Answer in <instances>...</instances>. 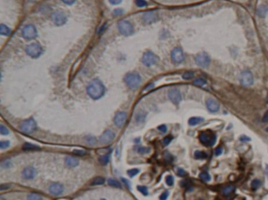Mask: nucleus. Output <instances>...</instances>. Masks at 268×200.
Instances as JSON below:
<instances>
[{"instance_id": "f03ea898", "label": "nucleus", "mask_w": 268, "mask_h": 200, "mask_svg": "<svg viewBox=\"0 0 268 200\" xmlns=\"http://www.w3.org/2000/svg\"><path fill=\"white\" fill-rule=\"evenodd\" d=\"M199 140L205 146H213L216 140V135L212 131H204L199 134Z\"/></svg>"}, {"instance_id": "393cba45", "label": "nucleus", "mask_w": 268, "mask_h": 200, "mask_svg": "<svg viewBox=\"0 0 268 200\" xmlns=\"http://www.w3.org/2000/svg\"><path fill=\"white\" fill-rule=\"evenodd\" d=\"M146 113H145V112H139L136 114L135 116V119H136V121L139 123H142L144 121H145V118H146Z\"/></svg>"}, {"instance_id": "f704fd0d", "label": "nucleus", "mask_w": 268, "mask_h": 200, "mask_svg": "<svg viewBox=\"0 0 268 200\" xmlns=\"http://www.w3.org/2000/svg\"><path fill=\"white\" fill-rule=\"evenodd\" d=\"M165 181H166V184H167L168 186H172L173 184H174V178H173L172 176L169 175V176H167V177H166Z\"/></svg>"}, {"instance_id": "4be33fe9", "label": "nucleus", "mask_w": 268, "mask_h": 200, "mask_svg": "<svg viewBox=\"0 0 268 200\" xmlns=\"http://www.w3.org/2000/svg\"><path fill=\"white\" fill-rule=\"evenodd\" d=\"M24 151H35L40 148L39 147L35 145V144H29V143H25L22 147Z\"/></svg>"}, {"instance_id": "13d9d810", "label": "nucleus", "mask_w": 268, "mask_h": 200, "mask_svg": "<svg viewBox=\"0 0 268 200\" xmlns=\"http://www.w3.org/2000/svg\"><path fill=\"white\" fill-rule=\"evenodd\" d=\"M9 188V185H6H6H3V184H2V185H1V186H0V190H5V189H8Z\"/></svg>"}, {"instance_id": "c756f323", "label": "nucleus", "mask_w": 268, "mask_h": 200, "mask_svg": "<svg viewBox=\"0 0 268 200\" xmlns=\"http://www.w3.org/2000/svg\"><path fill=\"white\" fill-rule=\"evenodd\" d=\"M108 183L110 186L114 187V188H121V184H120V182L114 179H108Z\"/></svg>"}, {"instance_id": "052dcab7", "label": "nucleus", "mask_w": 268, "mask_h": 200, "mask_svg": "<svg viewBox=\"0 0 268 200\" xmlns=\"http://www.w3.org/2000/svg\"><path fill=\"white\" fill-rule=\"evenodd\" d=\"M266 173H267V177L268 178V165H266Z\"/></svg>"}, {"instance_id": "aec40b11", "label": "nucleus", "mask_w": 268, "mask_h": 200, "mask_svg": "<svg viewBox=\"0 0 268 200\" xmlns=\"http://www.w3.org/2000/svg\"><path fill=\"white\" fill-rule=\"evenodd\" d=\"M65 164L69 167H75L79 165V160L76 158L68 156L65 158Z\"/></svg>"}, {"instance_id": "bf43d9fd", "label": "nucleus", "mask_w": 268, "mask_h": 200, "mask_svg": "<svg viewBox=\"0 0 268 200\" xmlns=\"http://www.w3.org/2000/svg\"><path fill=\"white\" fill-rule=\"evenodd\" d=\"M152 87H153V84H150V85H149V86H148V87H146V90L150 89V88H152Z\"/></svg>"}, {"instance_id": "a211bd4d", "label": "nucleus", "mask_w": 268, "mask_h": 200, "mask_svg": "<svg viewBox=\"0 0 268 200\" xmlns=\"http://www.w3.org/2000/svg\"><path fill=\"white\" fill-rule=\"evenodd\" d=\"M49 191L54 196H58L63 192V186L59 183H53L50 186Z\"/></svg>"}, {"instance_id": "f3484780", "label": "nucleus", "mask_w": 268, "mask_h": 200, "mask_svg": "<svg viewBox=\"0 0 268 200\" xmlns=\"http://www.w3.org/2000/svg\"><path fill=\"white\" fill-rule=\"evenodd\" d=\"M127 113L125 112L118 113L114 118V123L118 127H122L123 125H124L126 120H127Z\"/></svg>"}, {"instance_id": "c9c22d12", "label": "nucleus", "mask_w": 268, "mask_h": 200, "mask_svg": "<svg viewBox=\"0 0 268 200\" xmlns=\"http://www.w3.org/2000/svg\"><path fill=\"white\" fill-rule=\"evenodd\" d=\"M251 186H252V188L254 189H257L260 186V181H259V180L258 179H255L252 181V184H251Z\"/></svg>"}, {"instance_id": "79ce46f5", "label": "nucleus", "mask_w": 268, "mask_h": 200, "mask_svg": "<svg viewBox=\"0 0 268 200\" xmlns=\"http://www.w3.org/2000/svg\"><path fill=\"white\" fill-rule=\"evenodd\" d=\"M138 152L139 154H147L149 152V149L147 148V147H139L138 149Z\"/></svg>"}, {"instance_id": "39448f33", "label": "nucleus", "mask_w": 268, "mask_h": 200, "mask_svg": "<svg viewBox=\"0 0 268 200\" xmlns=\"http://www.w3.org/2000/svg\"><path fill=\"white\" fill-rule=\"evenodd\" d=\"M20 129L22 132L25 133H31L34 132L36 129V123L32 118H30L27 121H24L20 125Z\"/></svg>"}, {"instance_id": "a19ab883", "label": "nucleus", "mask_w": 268, "mask_h": 200, "mask_svg": "<svg viewBox=\"0 0 268 200\" xmlns=\"http://www.w3.org/2000/svg\"><path fill=\"white\" fill-rule=\"evenodd\" d=\"M138 190H139L141 193H142L143 195L146 196L147 194H148V189L146 187L144 186H138Z\"/></svg>"}, {"instance_id": "a18cd8bd", "label": "nucleus", "mask_w": 268, "mask_h": 200, "mask_svg": "<svg viewBox=\"0 0 268 200\" xmlns=\"http://www.w3.org/2000/svg\"><path fill=\"white\" fill-rule=\"evenodd\" d=\"M172 139V136H166L165 139H163V144H164V145H165V146H167V145H168V144L171 143Z\"/></svg>"}, {"instance_id": "b1692460", "label": "nucleus", "mask_w": 268, "mask_h": 200, "mask_svg": "<svg viewBox=\"0 0 268 200\" xmlns=\"http://www.w3.org/2000/svg\"><path fill=\"white\" fill-rule=\"evenodd\" d=\"M268 13V7L267 6H260L258 9V14L262 17H264Z\"/></svg>"}, {"instance_id": "9b49d317", "label": "nucleus", "mask_w": 268, "mask_h": 200, "mask_svg": "<svg viewBox=\"0 0 268 200\" xmlns=\"http://www.w3.org/2000/svg\"><path fill=\"white\" fill-rule=\"evenodd\" d=\"M196 63L201 67H207L210 64V58L206 53H200L195 58Z\"/></svg>"}, {"instance_id": "69168bd1", "label": "nucleus", "mask_w": 268, "mask_h": 200, "mask_svg": "<svg viewBox=\"0 0 268 200\" xmlns=\"http://www.w3.org/2000/svg\"><path fill=\"white\" fill-rule=\"evenodd\" d=\"M266 130H267V132H268V128H267V129H266Z\"/></svg>"}, {"instance_id": "ea45409f", "label": "nucleus", "mask_w": 268, "mask_h": 200, "mask_svg": "<svg viewBox=\"0 0 268 200\" xmlns=\"http://www.w3.org/2000/svg\"><path fill=\"white\" fill-rule=\"evenodd\" d=\"M139 173V170H137V169H132V170H130L127 171V174L130 177H134L135 175H137Z\"/></svg>"}, {"instance_id": "ddd939ff", "label": "nucleus", "mask_w": 268, "mask_h": 200, "mask_svg": "<svg viewBox=\"0 0 268 200\" xmlns=\"http://www.w3.org/2000/svg\"><path fill=\"white\" fill-rule=\"evenodd\" d=\"M168 97L173 103L179 104L182 99L181 92L177 88H172L168 91Z\"/></svg>"}, {"instance_id": "4d7b16f0", "label": "nucleus", "mask_w": 268, "mask_h": 200, "mask_svg": "<svg viewBox=\"0 0 268 200\" xmlns=\"http://www.w3.org/2000/svg\"><path fill=\"white\" fill-rule=\"evenodd\" d=\"M240 139L241 140V141H249L250 138L249 137L246 136H243L241 137Z\"/></svg>"}, {"instance_id": "49530a36", "label": "nucleus", "mask_w": 268, "mask_h": 200, "mask_svg": "<svg viewBox=\"0 0 268 200\" xmlns=\"http://www.w3.org/2000/svg\"><path fill=\"white\" fill-rule=\"evenodd\" d=\"M168 197V192L167 191H165L164 193H162L160 196V200H166Z\"/></svg>"}, {"instance_id": "864d4df0", "label": "nucleus", "mask_w": 268, "mask_h": 200, "mask_svg": "<svg viewBox=\"0 0 268 200\" xmlns=\"http://www.w3.org/2000/svg\"><path fill=\"white\" fill-rule=\"evenodd\" d=\"M263 121L264 122H268V110L266 111V113H264V117H263Z\"/></svg>"}, {"instance_id": "58836bf2", "label": "nucleus", "mask_w": 268, "mask_h": 200, "mask_svg": "<svg viewBox=\"0 0 268 200\" xmlns=\"http://www.w3.org/2000/svg\"><path fill=\"white\" fill-rule=\"evenodd\" d=\"M135 4L139 7H144L147 6V2L145 0H135Z\"/></svg>"}, {"instance_id": "f257e3e1", "label": "nucleus", "mask_w": 268, "mask_h": 200, "mask_svg": "<svg viewBox=\"0 0 268 200\" xmlns=\"http://www.w3.org/2000/svg\"><path fill=\"white\" fill-rule=\"evenodd\" d=\"M87 91L88 95L92 99H98L104 95L105 87L100 80L98 79H94L87 86Z\"/></svg>"}, {"instance_id": "de8ad7c7", "label": "nucleus", "mask_w": 268, "mask_h": 200, "mask_svg": "<svg viewBox=\"0 0 268 200\" xmlns=\"http://www.w3.org/2000/svg\"><path fill=\"white\" fill-rule=\"evenodd\" d=\"M177 173H178V175L180 176V177H185L186 175V171L184 170H182V169H178V172Z\"/></svg>"}, {"instance_id": "1a4fd4ad", "label": "nucleus", "mask_w": 268, "mask_h": 200, "mask_svg": "<svg viewBox=\"0 0 268 200\" xmlns=\"http://www.w3.org/2000/svg\"><path fill=\"white\" fill-rule=\"evenodd\" d=\"M22 35L25 39L28 40H31V39H34L36 37L37 35V31L36 28L34 25H26L22 30Z\"/></svg>"}, {"instance_id": "6e6d98bb", "label": "nucleus", "mask_w": 268, "mask_h": 200, "mask_svg": "<svg viewBox=\"0 0 268 200\" xmlns=\"http://www.w3.org/2000/svg\"><path fill=\"white\" fill-rule=\"evenodd\" d=\"M113 14H115V15H119V14H123V9H115V10H114V12H113Z\"/></svg>"}, {"instance_id": "5701e85b", "label": "nucleus", "mask_w": 268, "mask_h": 200, "mask_svg": "<svg viewBox=\"0 0 268 200\" xmlns=\"http://www.w3.org/2000/svg\"><path fill=\"white\" fill-rule=\"evenodd\" d=\"M109 158H110V155L109 154H106V155H104L101 156L99 158V162L101 163V165H106L109 162Z\"/></svg>"}, {"instance_id": "e2e57ef3", "label": "nucleus", "mask_w": 268, "mask_h": 200, "mask_svg": "<svg viewBox=\"0 0 268 200\" xmlns=\"http://www.w3.org/2000/svg\"><path fill=\"white\" fill-rule=\"evenodd\" d=\"M267 102L268 103V95H267Z\"/></svg>"}, {"instance_id": "0e129e2a", "label": "nucleus", "mask_w": 268, "mask_h": 200, "mask_svg": "<svg viewBox=\"0 0 268 200\" xmlns=\"http://www.w3.org/2000/svg\"><path fill=\"white\" fill-rule=\"evenodd\" d=\"M101 200H106V199H101Z\"/></svg>"}, {"instance_id": "5fc2aeb1", "label": "nucleus", "mask_w": 268, "mask_h": 200, "mask_svg": "<svg viewBox=\"0 0 268 200\" xmlns=\"http://www.w3.org/2000/svg\"><path fill=\"white\" fill-rule=\"evenodd\" d=\"M62 1L67 5H72L75 2V0H62Z\"/></svg>"}, {"instance_id": "8fccbe9b", "label": "nucleus", "mask_w": 268, "mask_h": 200, "mask_svg": "<svg viewBox=\"0 0 268 200\" xmlns=\"http://www.w3.org/2000/svg\"><path fill=\"white\" fill-rule=\"evenodd\" d=\"M222 152H223V149H222L220 147H217V148L216 149V156L220 155L222 154Z\"/></svg>"}, {"instance_id": "4468645a", "label": "nucleus", "mask_w": 268, "mask_h": 200, "mask_svg": "<svg viewBox=\"0 0 268 200\" xmlns=\"http://www.w3.org/2000/svg\"><path fill=\"white\" fill-rule=\"evenodd\" d=\"M172 58L173 60V61L175 62V63H180V62H182L184 59L182 51L180 48H179V47L175 48L172 52Z\"/></svg>"}, {"instance_id": "2f4dec72", "label": "nucleus", "mask_w": 268, "mask_h": 200, "mask_svg": "<svg viewBox=\"0 0 268 200\" xmlns=\"http://www.w3.org/2000/svg\"><path fill=\"white\" fill-rule=\"evenodd\" d=\"M28 200H42L41 196H39L38 194L32 193L29 194L28 196Z\"/></svg>"}, {"instance_id": "bb28decb", "label": "nucleus", "mask_w": 268, "mask_h": 200, "mask_svg": "<svg viewBox=\"0 0 268 200\" xmlns=\"http://www.w3.org/2000/svg\"><path fill=\"white\" fill-rule=\"evenodd\" d=\"M234 191V186L233 185H229V186L225 187L223 190V194L224 196H229L230 194H231L233 191Z\"/></svg>"}, {"instance_id": "6ab92c4d", "label": "nucleus", "mask_w": 268, "mask_h": 200, "mask_svg": "<svg viewBox=\"0 0 268 200\" xmlns=\"http://www.w3.org/2000/svg\"><path fill=\"white\" fill-rule=\"evenodd\" d=\"M206 106L208 110L211 112H217L219 110V104L216 100L212 99H208L206 101Z\"/></svg>"}, {"instance_id": "e433bc0d", "label": "nucleus", "mask_w": 268, "mask_h": 200, "mask_svg": "<svg viewBox=\"0 0 268 200\" xmlns=\"http://www.w3.org/2000/svg\"><path fill=\"white\" fill-rule=\"evenodd\" d=\"M85 140H86V142H87V144H89L90 145H94V144H95V143H96V139H95V138L92 136L86 137Z\"/></svg>"}, {"instance_id": "c03bdc74", "label": "nucleus", "mask_w": 268, "mask_h": 200, "mask_svg": "<svg viewBox=\"0 0 268 200\" xmlns=\"http://www.w3.org/2000/svg\"><path fill=\"white\" fill-rule=\"evenodd\" d=\"M0 132L2 135H7L9 134V130L4 125H0Z\"/></svg>"}, {"instance_id": "4c0bfd02", "label": "nucleus", "mask_w": 268, "mask_h": 200, "mask_svg": "<svg viewBox=\"0 0 268 200\" xmlns=\"http://www.w3.org/2000/svg\"><path fill=\"white\" fill-rule=\"evenodd\" d=\"M193 77V72H186V73H184L183 75H182V78L185 79V80H190L191 78Z\"/></svg>"}, {"instance_id": "f8f14e48", "label": "nucleus", "mask_w": 268, "mask_h": 200, "mask_svg": "<svg viewBox=\"0 0 268 200\" xmlns=\"http://www.w3.org/2000/svg\"><path fill=\"white\" fill-rule=\"evenodd\" d=\"M51 19L53 22L57 25H62L67 21L65 15L60 11L54 12V14H52Z\"/></svg>"}, {"instance_id": "37998d69", "label": "nucleus", "mask_w": 268, "mask_h": 200, "mask_svg": "<svg viewBox=\"0 0 268 200\" xmlns=\"http://www.w3.org/2000/svg\"><path fill=\"white\" fill-rule=\"evenodd\" d=\"M9 141H1L0 142V148L1 149H6L7 147H9Z\"/></svg>"}, {"instance_id": "cd10ccee", "label": "nucleus", "mask_w": 268, "mask_h": 200, "mask_svg": "<svg viewBox=\"0 0 268 200\" xmlns=\"http://www.w3.org/2000/svg\"><path fill=\"white\" fill-rule=\"evenodd\" d=\"M105 183V179H104L103 177H95L91 182L92 185H101V184H103Z\"/></svg>"}, {"instance_id": "412c9836", "label": "nucleus", "mask_w": 268, "mask_h": 200, "mask_svg": "<svg viewBox=\"0 0 268 200\" xmlns=\"http://www.w3.org/2000/svg\"><path fill=\"white\" fill-rule=\"evenodd\" d=\"M204 121L202 118H198V117H193V118H191L189 119L188 123L190 125H192V126H194L196 125H198V124H200Z\"/></svg>"}, {"instance_id": "dca6fc26", "label": "nucleus", "mask_w": 268, "mask_h": 200, "mask_svg": "<svg viewBox=\"0 0 268 200\" xmlns=\"http://www.w3.org/2000/svg\"><path fill=\"white\" fill-rule=\"evenodd\" d=\"M36 175V170L35 168L32 167V166H28L26 167L22 172V177L24 179L31 180L33 179Z\"/></svg>"}, {"instance_id": "423d86ee", "label": "nucleus", "mask_w": 268, "mask_h": 200, "mask_svg": "<svg viewBox=\"0 0 268 200\" xmlns=\"http://www.w3.org/2000/svg\"><path fill=\"white\" fill-rule=\"evenodd\" d=\"M157 61V56L151 51H146V53H144L143 56H142V62L145 66H148V67L155 65Z\"/></svg>"}, {"instance_id": "9d476101", "label": "nucleus", "mask_w": 268, "mask_h": 200, "mask_svg": "<svg viewBox=\"0 0 268 200\" xmlns=\"http://www.w3.org/2000/svg\"><path fill=\"white\" fill-rule=\"evenodd\" d=\"M142 21L146 25H150L158 20V14L154 11H148L142 15Z\"/></svg>"}, {"instance_id": "0eeeda50", "label": "nucleus", "mask_w": 268, "mask_h": 200, "mask_svg": "<svg viewBox=\"0 0 268 200\" xmlns=\"http://www.w3.org/2000/svg\"><path fill=\"white\" fill-rule=\"evenodd\" d=\"M26 52L32 58H37L42 54V49L39 43H32L26 47Z\"/></svg>"}, {"instance_id": "c85d7f7f", "label": "nucleus", "mask_w": 268, "mask_h": 200, "mask_svg": "<svg viewBox=\"0 0 268 200\" xmlns=\"http://www.w3.org/2000/svg\"><path fill=\"white\" fill-rule=\"evenodd\" d=\"M194 157L197 159H205V158H207V155L205 152H203V151H197L194 153Z\"/></svg>"}, {"instance_id": "3c124183", "label": "nucleus", "mask_w": 268, "mask_h": 200, "mask_svg": "<svg viewBox=\"0 0 268 200\" xmlns=\"http://www.w3.org/2000/svg\"><path fill=\"white\" fill-rule=\"evenodd\" d=\"M112 5H118L122 2V0H108Z\"/></svg>"}, {"instance_id": "6e6552de", "label": "nucleus", "mask_w": 268, "mask_h": 200, "mask_svg": "<svg viewBox=\"0 0 268 200\" xmlns=\"http://www.w3.org/2000/svg\"><path fill=\"white\" fill-rule=\"evenodd\" d=\"M240 81L241 84L243 86H245V87H249L250 85H252L253 84V76H252V73L249 70L243 71L241 74Z\"/></svg>"}, {"instance_id": "09e8293b", "label": "nucleus", "mask_w": 268, "mask_h": 200, "mask_svg": "<svg viewBox=\"0 0 268 200\" xmlns=\"http://www.w3.org/2000/svg\"><path fill=\"white\" fill-rule=\"evenodd\" d=\"M158 129L160 130V132H167V126H166V125H160V126H159V127H158Z\"/></svg>"}, {"instance_id": "7ed1b4c3", "label": "nucleus", "mask_w": 268, "mask_h": 200, "mask_svg": "<svg viewBox=\"0 0 268 200\" xmlns=\"http://www.w3.org/2000/svg\"><path fill=\"white\" fill-rule=\"evenodd\" d=\"M125 83L130 88L135 89L141 84V77L138 73H128L124 77Z\"/></svg>"}, {"instance_id": "603ef678", "label": "nucleus", "mask_w": 268, "mask_h": 200, "mask_svg": "<svg viewBox=\"0 0 268 200\" xmlns=\"http://www.w3.org/2000/svg\"><path fill=\"white\" fill-rule=\"evenodd\" d=\"M74 153L75 155H84L85 151H83V150H75L74 151Z\"/></svg>"}, {"instance_id": "2eb2a0df", "label": "nucleus", "mask_w": 268, "mask_h": 200, "mask_svg": "<svg viewBox=\"0 0 268 200\" xmlns=\"http://www.w3.org/2000/svg\"><path fill=\"white\" fill-rule=\"evenodd\" d=\"M115 135L110 130H107L100 136V142L101 144H108L113 140Z\"/></svg>"}, {"instance_id": "a878e982", "label": "nucleus", "mask_w": 268, "mask_h": 200, "mask_svg": "<svg viewBox=\"0 0 268 200\" xmlns=\"http://www.w3.org/2000/svg\"><path fill=\"white\" fill-rule=\"evenodd\" d=\"M10 33V29L5 25H0V34L3 35H9Z\"/></svg>"}, {"instance_id": "680f3d73", "label": "nucleus", "mask_w": 268, "mask_h": 200, "mask_svg": "<svg viewBox=\"0 0 268 200\" xmlns=\"http://www.w3.org/2000/svg\"><path fill=\"white\" fill-rule=\"evenodd\" d=\"M0 200H6V199H5L2 198V197H1V198H0Z\"/></svg>"}, {"instance_id": "72a5a7b5", "label": "nucleus", "mask_w": 268, "mask_h": 200, "mask_svg": "<svg viewBox=\"0 0 268 200\" xmlns=\"http://www.w3.org/2000/svg\"><path fill=\"white\" fill-rule=\"evenodd\" d=\"M193 84L198 85V86H203V85L206 84V80L202 79V78H199L193 81Z\"/></svg>"}, {"instance_id": "473e14b6", "label": "nucleus", "mask_w": 268, "mask_h": 200, "mask_svg": "<svg viewBox=\"0 0 268 200\" xmlns=\"http://www.w3.org/2000/svg\"><path fill=\"white\" fill-rule=\"evenodd\" d=\"M11 165L12 164H11V162H10V161L5 160L1 162V165H0V166H1L2 169H8V168H9L10 166H11Z\"/></svg>"}, {"instance_id": "7c9ffc66", "label": "nucleus", "mask_w": 268, "mask_h": 200, "mask_svg": "<svg viewBox=\"0 0 268 200\" xmlns=\"http://www.w3.org/2000/svg\"><path fill=\"white\" fill-rule=\"evenodd\" d=\"M200 179L202 180V181H206V182L209 181L210 180H211V177H210L209 174L206 172L200 173Z\"/></svg>"}, {"instance_id": "20e7f679", "label": "nucleus", "mask_w": 268, "mask_h": 200, "mask_svg": "<svg viewBox=\"0 0 268 200\" xmlns=\"http://www.w3.org/2000/svg\"><path fill=\"white\" fill-rule=\"evenodd\" d=\"M120 32L124 35H130L133 32V26L129 21H121L118 24Z\"/></svg>"}]
</instances>
